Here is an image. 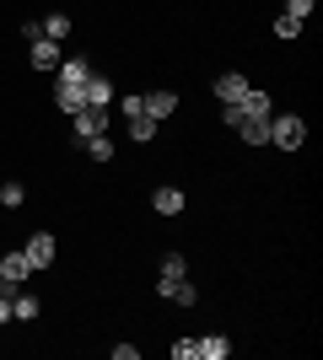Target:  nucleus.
<instances>
[{"label": "nucleus", "mask_w": 323, "mask_h": 360, "mask_svg": "<svg viewBox=\"0 0 323 360\" xmlns=\"http://www.w3.org/2000/svg\"><path fill=\"white\" fill-rule=\"evenodd\" d=\"M302 140H308V124H302V113H270V146H280V150H302Z\"/></svg>", "instance_id": "nucleus-1"}, {"label": "nucleus", "mask_w": 323, "mask_h": 360, "mask_svg": "<svg viewBox=\"0 0 323 360\" xmlns=\"http://www.w3.org/2000/svg\"><path fill=\"white\" fill-rule=\"evenodd\" d=\"M70 124H76V140L87 146L92 135H108V129H113V113H108V108H81V113H70Z\"/></svg>", "instance_id": "nucleus-2"}, {"label": "nucleus", "mask_w": 323, "mask_h": 360, "mask_svg": "<svg viewBox=\"0 0 323 360\" xmlns=\"http://www.w3.org/2000/svg\"><path fill=\"white\" fill-rule=\"evenodd\" d=\"M184 280H189V258L184 253H167V258H162V274H156V296L172 301V290L184 285Z\"/></svg>", "instance_id": "nucleus-3"}, {"label": "nucleus", "mask_w": 323, "mask_h": 360, "mask_svg": "<svg viewBox=\"0 0 323 360\" xmlns=\"http://www.w3.org/2000/svg\"><path fill=\"white\" fill-rule=\"evenodd\" d=\"M22 253H27L32 269H54V231H32Z\"/></svg>", "instance_id": "nucleus-4"}, {"label": "nucleus", "mask_w": 323, "mask_h": 360, "mask_svg": "<svg viewBox=\"0 0 323 360\" xmlns=\"http://www.w3.org/2000/svg\"><path fill=\"white\" fill-rule=\"evenodd\" d=\"M87 75H92V60H87V54H70V60H60V81H54V86H87Z\"/></svg>", "instance_id": "nucleus-5"}, {"label": "nucleus", "mask_w": 323, "mask_h": 360, "mask_svg": "<svg viewBox=\"0 0 323 360\" xmlns=\"http://www.w3.org/2000/svg\"><path fill=\"white\" fill-rule=\"evenodd\" d=\"M81 103H87V108H108V103H113V81H108V75H87V86H81Z\"/></svg>", "instance_id": "nucleus-6"}, {"label": "nucleus", "mask_w": 323, "mask_h": 360, "mask_svg": "<svg viewBox=\"0 0 323 360\" xmlns=\"http://www.w3.org/2000/svg\"><path fill=\"white\" fill-rule=\"evenodd\" d=\"M27 60H32V70H60L65 54H60L54 38H32V54H27Z\"/></svg>", "instance_id": "nucleus-7"}, {"label": "nucleus", "mask_w": 323, "mask_h": 360, "mask_svg": "<svg viewBox=\"0 0 323 360\" xmlns=\"http://www.w3.org/2000/svg\"><path fill=\"white\" fill-rule=\"evenodd\" d=\"M140 103H146V113H151L156 124L167 119L172 108H178V91H162V86H151V91H140Z\"/></svg>", "instance_id": "nucleus-8"}, {"label": "nucleus", "mask_w": 323, "mask_h": 360, "mask_svg": "<svg viewBox=\"0 0 323 360\" xmlns=\"http://www.w3.org/2000/svg\"><path fill=\"white\" fill-rule=\"evenodd\" d=\"M44 312V296H32V290L11 285V317H22V323H32V317Z\"/></svg>", "instance_id": "nucleus-9"}, {"label": "nucleus", "mask_w": 323, "mask_h": 360, "mask_svg": "<svg viewBox=\"0 0 323 360\" xmlns=\"http://www.w3.org/2000/svg\"><path fill=\"white\" fill-rule=\"evenodd\" d=\"M0 274H6V285H22L32 274V264H27V253L16 248V253H0Z\"/></svg>", "instance_id": "nucleus-10"}, {"label": "nucleus", "mask_w": 323, "mask_h": 360, "mask_svg": "<svg viewBox=\"0 0 323 360\" xmlns=\"http://www.w3.org/2000/svg\"><path fill=\"white\" fill-rule=\"evenodd\" d=\"M232 345H227V333H205V339H194V360H227Z\"/></svg>", "instance_id": "nucleus-11"}, {"label": "nucleus", "mask_w": 323, "mask_h": 360, "mask_svg": "<svg viewBox=\"0 0 323 360\" xmlns=\"http://www.w3.org/2000/svg\"><path fill=\"white\" fill-rule=\"evenodd\" d=\"M243 91H248V75H243V70H227V75H215V97H221V103H237Z\"/></svg>", "instance_id": "nucleus-12"}, {"label": "nucleus", "mask_w": 323, "mask_h": 360, "mask_svg": "<svg viewBox=\"0 0 323 360\" xmlns=\"http://www.w3.org/2000/svg\"><path fill=\"white\" fill-rule=\"evenodd\" d=\"M151 205H156V215H184V188H172V183H162L151 194Z\"/></svg>", "instance_id": "nucleus-13"}, {"label": "nucleus", "mask_w": 323, "mask_h": 360, "mask_svg": "<svg viewBox=\"0 0 323 360\" xmlns=\"http://www.w3.org/2000/svg\"><path fill=\"white\" fill-rule=\"evenodd\" d=\"M38 27H44V38H54V44H65V38H70V16H65V11H49L44 22H38Z\"/></svg>", "instance_id": "nucleus-14"}, {"label": "nucleus", "mask_w": 323, "mask_h": 360, "mask_svg": "<svg viewBox=\"0 0 323 360\" xmlns=\"http://www.w3.org/2000/svg\"><path fill=\"white\" fill-rule=\"evenodd\" d=\"M156 129H162V124H156L151 113H135V119H129V140H135V146H146V140H156Z\"/></svg>", "instance_id": "nucleus-15"}, {"label": "nucleus", "mask_w": 323, "mask_h": 360, "mask_svg": "<svg viewBox=\"0 0 323 360\" xmlns=\"http://www.w3.org/2000/svg\"><path fill=\"white\" fill-rule=\"evenodd\" d=\"M237 135H243L248 146H270V119H248V124H237Z\"/></svg>", "instance_id": "nucleus-16"}, {"label": "nucleus", "mask_w": 323, "mask_h": 360, "mask_svg": "<svg viewBox=\"0 0 323 360\" xmlns=\"http://www.w3.org/2000/svg\"><path fill=\"white\" fill-rule=\"evenodd\" d=\"M54 108H60V113H81V86H54Z\"/></svg>", "instance_id": "nucleus-17"}, {"label": "nucleus", "mask_w": 323, "mask_h": 360, "mask_svg": "<svg viewBox=\"0 0 323 360\" xmlns=\"http://www.w3.org/2000/svg\"><path fill=\"white\" fill-rule=\"evenodd\" d=\"M22 199H27V188H22V183H0V205H6V210H22Z\"/></svg>", "instance_id": "nucleus-18"}, {"label": "nucleus", "mask_w": 323, "mask_h": 360, "mask_svg": "<svg viewBox=\"0 0 323 360\" xmlns=\"http://www.w3.org/2000/svg\"><path fill=\"white\" fill-rule=\"evenodd\" d=\"M87 156H92V162H113V140H108V135H92V140H87Z\"/></svg>", "instance_id": "nucleus-19"}, {"label": "nucleus", "mask_w": 323, "mask_h": 360, "mask_svg": "<svg viewBox=\"0 0 323 360\" xmlns=\"http://www.w3.org/2000/svg\"><path fill=\"white\" fill-rule=\"evenodd\" d=\"M119 113H124V119H135V113H146V103H140V91H124V97H119Z\"/></svg>", "instance_id": "nucleus-20"}, {"label": "nucleus", "mask_w": 323, "mask_h": 360, "mask_svg": "<svg viewBox=\"0 0 323 360\" xmlns=\"http://www.w3.org/2000/svg\"><path fill=\"white\" fill-rule=\"evenodd\" d=\"M296 32H302V22H296V16H286V11H280V16H275V38H296Z\"/></svg>", "instance_id": "nucleus-21"}, {"label": "nucleus", "mask_w": 323, "mask_h": 360, "mask_svg": "<svg viewBox=\"0 0 323 360\" xmlns=\"http://www.w3.org/2000/svg\"><path fill=\"white\" fill-rule=\"evenodd\" d=\"M312 6H318V0H286V16H296V22H308V16H312Z\"/></svg>", "instance_id": "nucleus-22"}, {"label": "nucleus", "mask_w": 323, "mask_h": 360, "mask_svg": "<svg viewBox=\"0 0 323 360\" xmlns=\"http://www.w3.org/2000/svg\"><path fill=\"white\" fill-rule=\"evenodd\" d=\"M172 301H178V307H194V301H200V290H194V285H189V280H184V285L172 290Z\"/></svg>", "instance_id": "nucleus-23"}, {"label": "nucleus", "mask_w": 323, "mask_h": 360, "mask_svg": "<svg viewBox=\"0 0 323 360\" xmlns=\"http://www.w3.org/2000/svg\"><path fill=\"white\" fill-rule=\"evenodd\" d=\"M172 360H194V339H178V345H172Z\"/></svg>", "instance_id": "nucleus-24"}, {"label": "nucleus", "mask_w": 323, "mask_h": 360, "mask_svg": "<svg viewBox=\"0 0 323 360\" xmlns=\"http://www.w3.org/2000/svg\"><path fill=\"white\" fill-rule=\"evenodd\" d=\"M11 323V290H0V328Z\"/></svg>", "instance_id": "nucleus-25"}, {"label": "nucleus", "mask_w": 323, "mask_h": 360, "mask_svg": "<svg viewBox=\"0 0 323 360\" xmlns=\"http://www.w3.org/2000/svg\"><path fill=\"white\" fill-rule=\"evenodd\" d=\"M0 290H11V285H6V274H0Z\"/></svg>", "instance_id": "nucleus-26"}]
</instances>
